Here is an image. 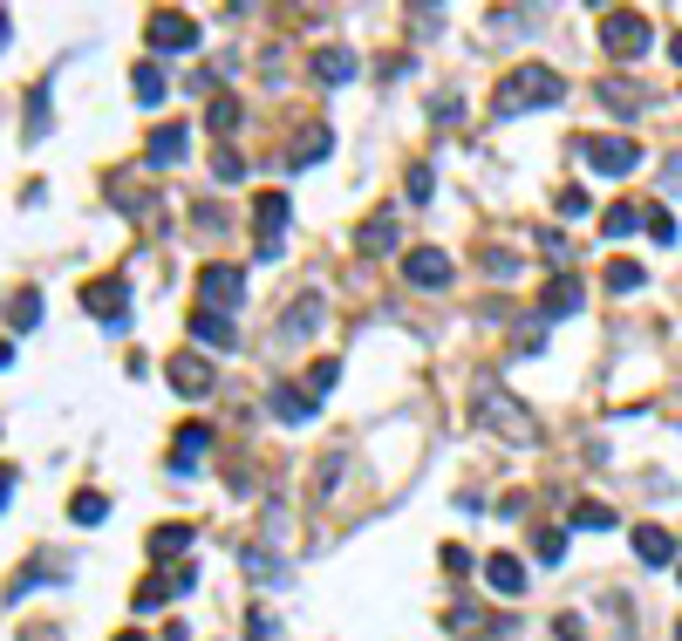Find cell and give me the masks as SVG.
Here are the masks:
<instances>
[{
	"label": "cell",
	"mask_w": 682,
	"mask_h": 641,
	"mask_svg": "<svg viewBox=\"0 0 682 641\" xmlns=\"http://www.w3.org/2000/svg\"><path fill=\"white\" fill-rule=\"evenodd\" d=\"M341 382V362H321V369H314V376H307V396H328V389H335Z\"/></svg>",
	"instance_id": "32"
},
{
	"label": "cell",
	"mask_w": 682,
	"mask_h": 641,
	"mask_svg": "<svg viewBox=\"0 0 682 641\" xmlns=\"http://www.w3.org/2000/svg\"><path fill=\"white\" fill-rule=\"evenodd\" d=\"M144 35H151V48H164V55H185V48H198V21L178 14V7H157L151 21H144Z\"/></svg>",
	"instance_id": "6"
},
{
	"label": "cell",
	"mask_w": 682,
	"mask_h": 641,
	"mask_svg": "<svg viewBox=\"0 0 682 641\" xmlns=\"http://www.w3.org/2000/svg\"><path fill=\"white\" fill-rule=\"evenodd\" d=\"M403 273H410V287H451V253L417 246V253H403Z\"/></svg>",
	"instance_id": "10"
},
{
	"label": "cell",
	"mask_w": 682,
	"mask_h": 641,
	"mask_svg": "<svg viewBox=\"0 0 682 641\" xmlns=\"http://www.w3.org/2000/svg\"><path fill=\"white\" fill-rule=\"evenodd\" d=\"M212 171H219V185H232V178H239L246 164H239V151H219V157H212Z\"/></svg>",
	"instance_id": "35"
},
{
	"label": "cell",
	"mask_w": 682,
	"mask_h": 641,
	"mask_svg": "<svg viewBox=\"0 0 682 641\" xmlns=\"http://www.w3.org/2000/svg\"><path fill=\"white\" fill-rule=\"evenodd\" d=\"M635 226H642V212H635V205H614V212L601 219V232H607V239H628Z\"/></svg>",
	"instance_id": "27"
},
{
	"label": "cell",
	"mask_w": 682,
	"mask_h": 641,
	"mask_svg": "<svg viewBox=\"0 0 682 641\" xmlns=\"http://www.w3.org/2000/svg\"><path fill=\"white\" fill-rule=\"evenodd\" d=\"M314 76L321 82H355V55H348V48H314Z\"/></svg>",
	"instance_id": "17"
},
{
	"label": "cell",
	"mask_w": 682,
	"mask_h": 641,
	"mask_svg": "<svg viewBox=\"0 0 682 641\" xmlns=\"http://www.w3.org/2000/svg\"><path fill=\"white\" fill-rule=\"evenodd\" d=\"M198 301L212 307V314H232V307L246 301V273L239 266H205L198 273Z\"/></svg>",
	"instance_id": "7"
},
{
	"label": "cell",
	"mask_w": 682,
	"mask_h": 641,
	"mask_svg": "<svg viewBox=\"0 0 682 641\" xmlns=\"http://www.w3.org/2000/svg\"><path fill=\"white\" fill-rule=\"evenodd\" d=\"M485 587L505 594V601H519V594H526V566L512 560V553H492V560H485Z\"/></svg>",
	"instance_id": "11"
},
{
	"label": "cell",
	"mask_w": 682,
	"mask_h": 641,
	"mask_svg": "<svg viewBox=\"0 0 682 641\" xmlns=\"http://www.w3.org/2000/svg\"><path fill=\"white\" fill-rule=\"evenodd\" d=\"M35 321H41L35 294H14V301H7V328H35Z\"/></svg>",
	"instance_id": "28"
},
{
	"label": "cell",
	"mask_w": 682,
	"mask_h": 641,
	"mask_svg": "<svg viewBox=\"0 0 682 641\" xmlns=\"http://www.w3.org/2000/svg\"><path fill=\"white\" fill-rule=\"evenodd\" d=\"M253 239H260V260H273L287 246V191H260L253 205Z\"/></svg>",
	"instance_id": "5"
},
{
	"label": "cell",
	"mask_w": 682,
	"mask_h": 641,
	"mask_svg": "<svg viewBox=\"0 0 682 641\" xmlns=\"http://www.w3.org/2000/svg\"><path fill=\"white\" fill-rule=\"evenodd\" d=\"M580 164L601 171V178H628L642 164V144L635 137H580Z\"/></svg>",
	"instance_id": "4"
},
{
	"label": "cell",
	"mask_w": 682,
	"mask_h": 641,
	"mask_svg": "<svg viewBox=\"0 0 682 641\" xmlns=\"http://www.w3.org/2000/svg\"><path fill=\"white\" fill-rule=\"evenodd\" d=\"M648 41H655V28H648V14H635V7H614V14L601 21V48L614 55V62L648 55Z\"/></svg>",
	"instance_id": "3"
},
{
	"label": "cell",
	"mask_w": 682,
	"mask_h": 641,
	"mask_svg": "<svg viewBox=\"0 0 682 641\" xmlns=\"http://www.w3.org/2000/svg\"><path fill=\"white\" fill-rule=\"evenodd\" d=\"M532 553H539V560L553 566L560 553H567V532H560V526H539V539H532Z\"/></svg>",
	"instance_id": "29"
},
{
	"label": "cell",
	"mask_w": 682,
	"mask_h": 641,
	"mask_svg": "<svg viewBox=\"0 0 682 641\" xmlns=\"http://www.w3.org/2000/svg\"><path fill=\"white\" fill-rule=\"evenodd\" d=\"M676 580H682V573H676Z\"/></svg>",
	"instance_id": "45"
},
{
	"label": "cell",
	"mask_w": 682,
	"mask_h": 641,
	"mask_svg": "<svg viewBox=\"0 0 682 641\" xmlns=\"http://www.w3.org/2000/svg\"><path fill=\"white\" fill-rule=\"evenodd\" d=\"M82 307H89L103 328H123V321H130V287H123L116 273L110 280H89V287H82Z\"/></svg>",
	"instance_id": "8"
},
{
	"label": "cell",
	"mask_w": 682,
	"mask_h": 641,
	"mask_svg": "<svg viewBox=\"0 0 682 641\" xmlns=\"http://www.w3.org/2000/svg\"><path fill=\"white\" fill-rule=\"evenodd\" d=\"M601 280H607V294H635V287H642V266H635V260H614Z\"/></svg>",
	"instance_id": "26"
},
{
	"label": "cell",
	"mask_w": 682,
	"mask_h": 641,
	"mask_svg": "<svg viewBox=\"0 0 682 641\" xmlns=\"http://www.w3.org/2000/svg\"><path fill=\"white\" fill-rule=\"evenodd\" d=\"M580 294H587V287H580L573 273H560V280L546 287V314H573V307H580Z\"/></svg>",
	"instance_id": "21"
},
{
	"label": "cell",
	"mask_w": 682,
	"mask_h": 641,
	"mask_svg": "<svg viewBox=\"0 0 682 641\" xmlns=\"http://www.w3.org/2000/svg\"><path fill=\"white\" fill-rule=\"evenodd\" d=\"M7 491H14V471H0V505H7Z\"/></svg>",
	"instance_id": "39"
},
{
	"label": "cell",
	"mask_w": 682,
	"mask_h": 641,
	"mask_svg": "<svg viewBox=\"0 0 682 641\" xmlns=\"http://www.w3.org/2000/svg\"><path fill=\"white\" fill-rule=\"evenodd\" d=\"M553 212H560V219H580V212H587V191H560V198H553Z\"/></svg>",
	"instance_id": "34"
},
{
	"label": "cell",
	"mask_w": 682,
	"mask_h": 641,
	"mask_svg": "<svg viewBox=\"0 0 682 641\" xmlns=\"http://www.w3.org/2000/svg\"><path fill=\"white\" fill-rule=\"evenodd\" d=\"M314 328H321V301H314V294H301V301L287 307V328H280V335L294 341V335H314Z\"/></svg>",
	"instance_id": "19"
},
{
	"label": "cell",
	"mask_w": 682,
	"mask_h": 641,
	"mask_svg": "<svg viewBox=\"0 0 682 641\" xmlns=\"http://www.w3.org/2000/svg\"><path fill=\"white\" fill-rule=\"evenodd\" d=\"M205 123H212V130H232V123H239V103H232V96H212Z\"/></svg>",
	"instance_id": "31"
},
{
	"label": "cell",
	"mask_w": 682,
	"mask_h": 641,
	"mask_svg": "<svg viewBox=\"0 0 682 641\" xmlns=\"http://www.w3.org/2000/svg\"><path fill=\"white\" fill-rule=\"evenodd\" d=\"M635 560L642 566H676V539H669L662 526H642L635 532Z\"/></svg>",
	"instance_id": "13"
},
{
	"label": "cell",
	"mask_w": 682,
	"mask_h": 641,
	"mask_svg": "<svg viewBox=\"0 0 682 641\" xmlns=\"http://www.w3.org/2000/svg\"><path fill=\"white\" fill-rule=\"evenodd\" d=\"M0 48H7V14H0Z\"/></svg>",
	"instance_id": "42"
},
{
	"label": "cell",
	"mask_w": 682,
	"mask_h": 641,
	"mask_svg": "<svg viewBox=\"0 0 682 641\" xmlns=\"http://www.w3.org/2000/svg\"><path fill=\"white\" fill-rule=\"evenodd\" d=\"M273 416H280V423H307V416H314V396L294 389V382H273Z\"/></svg>",
	"instance_id": "14"
},
{
	"label": "cell",
	"mask_w": 682,
	"mask_h": 641,
	"mask_svg": "<svg viewBox=\"0 0 682 641\" xmlns=\"http://www.w3.org/2000/svg\"><path fill=\"white\" fill-rule=\"evenodd\" d=\"M7 355H14V348H7V341H0V369H7Z\"/></svg>",
	"instance_id": "41"
},
{
	"label": "cell",
	"mask_w": 682,
	"mask_h": 641,
	"mask_svg": "<svg viewBox=\"0 0 682 641\" xmlns=\"http://www.w3.org/2000/svg\"><path fill=\"white\" fill-rule=\"evenodd\" d=\"M362 253L382 260V253H396V212H376L369 226H362Z\"/></svg>",
	"instance_id": "16"
},
{
	"label": "cell",
	"mask_w": 682,
	"mask_h": 641,
	"mask_svg": "<svg viewBox=\"0 0 682 641\" xmlns=\"http://www.w3.org/2000/svg\"><path fill=\"white\" fill-rule=\"evenodd\" d=\"M116 641H151V635H137V628H130V635H116Z\"/></svg>",
	"instance_id": "40"
},
{
	"label": "cell",
	"mask_w": 682,
	"mask_h": 641,
	"mask_svg": "<svg viewBox=\"0 0 682 641\" xmlns=\"http://www.w3.org/2000/svg\"><path fill=\"white\" fill-rule=\"evenodd\" d=\"M69 512H76V526H103V519H110V498H103V491H76Z\"/></svg>",
	"instance_id": "23"
},
{
	"label": "cell",
	"mask_w": 682,
	"mask_h": 641,
	"mask_svg": "<svg viewBox=\"0 0 682 641\" xmlns=\"http://www.w3.org/2000/svg\"><path fill=\"white\" fill-rule=\"evenodd\" d=\"M164 376H171V389H178L185 403L212 396V362H205V355H171V369H164Z\"/></svg>",
	"instance_id": "9"
},
{
	"label": "cell",
	"mask_w": 682,
	"mask_h": 641,
	"mask_svg": "<svg viewBox=\"0 0 682 641\" xmlns=\"http://www.w3.org/2000/svg\"><path fill=\"white\" fill-rule=\"evenodd\" d=\"M478 423L498 430L505 444H539V423L526 416V403H519V396H505L498 382H478Z\"/></svg>",
	"instance_id": "2"
},
{
	"label": "cell",
	"mask_w": 682,
	"mask_h": 641,
	"mask_svg": "<svg viewBox=\"0 0 682 641\" xmlns=\"http://www.w3.org/2000/svg\"><path fill=\"white\" fill-rule=\"evenodd\" d=\"M444 566H451L457 580H464V573H471V553H464V546H444Z\"/></svg>",
	"instance_id": "37"
},
{
	"label": "cell",
	"mask_w": 682,
	"mask_h": 641,
	"mask_svg": "<svg viewBox=\"0 0 682 641\" xmlns=\"http://www.w3.org/2000/svg\"><path fill=\"white\" fill-rule=\"evenodd\" d=\"M573 526H580V532H607V526H614V512H607L601 498H580V505H573Z\"/></svg>",
	"instance_id": "24"
},
{
	"label": "cell",
	"mask_w": 682,
	"mask_h": 641,
	"mask_svg": "<svg viewBox=\"0 0 682 641\" xmlns=\"http://www.w3.org/2000/svg\"><path fill=\"white\" fill-rule=\"evenodd\" d=\"M164 601H171V580H144V587H137V607H144V614L164 607Z\"/></svg>",
	"instance_id": "33"
},
{
	"label": "cell",
	"mask_w": 682,
	"mask_h": 641,
	"mask_svg": "<svg viewBox=\"0 0 682 641\" xmlns=\"http://www.w3.org/2000/svg\"><path fill=\"white\" fill-rule=\"evenodd\" d=\"M335 151V137H328V130H307L301 144H294V151H287V164H294V171H301V164H321V157Z\"/></svg>",
	"instance_id": "20"
},
{
	"label": "cell",
	"mask_w": 682,
	"mask_h": 641,
	"mask_svg": "<svg viewBox=\"0 0 682 641\" xmlns=\"http://www.w3.org/2000/svg\"><path fill=\"white\" fill-rule=\"evenodd\" d=\"M669 48H676V62H682V35H676V41H669Z\"/></svg>",
	"instance_id": "43"
},
{
	"label": "cell",
	"mask_w": 682,
	"mask_h": 641,
	"mask_svg": "<svg viewBox=\"0 0 682 641\" xmlns=\"http://www.w3.org/2000/svg\"><path fill=\"white\" fill-rule=\"evenodd\" d=\"M164 89H171V82H164V69H151V62H144V69H137V103H144V110H157V103H164Z\"/></svg>",
	"instance_id": "25"
},
{
	"label": "cell",
	"mask_w": 682,
	"mask_h": 641,
	"mask_svg": "<svg viewBox=\"0 0 682 641\" xmlns=\"http://www.w3.org/2000/svg\"><path fill=\"white\" fill-rule=\"evenodd\" d=\"M212 451V430L205 423H185L178 430V444H171V471H198V457Z\"/></svg>",
	"instance_id": "12"
},
{
	"label": "cell",
	"mask_w": 682,
	"mask_h": 641,
	"mask_svg": "<svg viewBox=\"0 0 682 641\" xmlns=\"http://www.w3.org/2000/svg\"><path fill=\"white\" fill-rule=\"evenodd\" d=\"M185 151H191V130H185V123H164V130L151 137V164H157V171H164V164H178Z\"/></svg>",
	"instance_id": "15"
},
{
	"label": "cell",
	"mask_w": 682,
	"mask_h": 641,
	"mask_svg": "<svg viewBox=\"0 0 682 641\" xmlns=\"http://www.w3.org/2000/svg\"><path fill=\"white\" fill-rule=\"evenodd\" d=\"M648 232H655L662 246H676V219H669V212H648Z\"/></svg>",
	"instance_id": "36"
},
{
	"label": "cell",
	"mask_w": 682,
	"mask_h": 641,
	"mask_svg": "<svg viewBox=\"0 0 682 641\" xmlns=\"http://www.w3.org/2000/svg\"><path fill=\"white\" fill-rule=\"evenodd\" d=\"M246 641H273V614H253L246 621Z\"/></svg>",
	"instance_id": "38"
},
{
	"label": "cell",
	"mask_w": 682,
	"mask_h": 641,
	"mask_svg": "<svg viewBox=\"0 0 682 641\" xmlns=\"http://www.w3.org/2000/svg\"><path fill=\"white\" fill-rule=\"evenodd\" d=\"M601 103H607V110H635L642 96H635V89H628L621 76H607V82H601Z\"/></svg>",
	"instance_id": "30"
},
{
	"label": "cell",
	"mask_w": 682,
	"mask_h": 641,
	"mask_svg": "<svg viewBox=\"0 0 682 641\" xmlns=\"http://www.w3.org/2000/svg\"><path fill=\"white\" fill-rule=\"evenodd\" d=\"M676 641H682V621H676Z\"/></svg>",
	"instance_id": "44"
},
{
	"label": "cell",
	"mask_w": 682,
	"mask_h": 641,
	"mask_svg": "<svg viewBox=\"0 0 682 641\" xmlns=\"http://www.w3.org/2000/svg\"><path fill=\"white\" fill-rule=\"evenodd\" d=\"M560 96H567V82L553 76V69H539V62H532V69H512V76H505V89L492 96V116L546 110V103H560Z\"/></svg>",
	"instance_id": "1"
},
{
	"label": "cell",
	"mask_w": 682,
	"mask_h": 641,
	"mask_svg": "<svg viewBox=\"0 0 682 641\" xmlns=\"http://www.w3.org/2000/svg\"><path fill=\"white\" fill-rule=\"evenodd\" d=\"M191 335L212 341V348H232V314H212V307H198V314H191Z\"/></svg>",
	"instance_id": "18"
},
{
	"label": "cell",
	"mask_w": 682,
	"mask_h": 641,
	"mask_svg": "<svg viewBox=\"0 0 682 641\" xmlns=\"http://www.w3.org/2000/svg\"><path fill=\"white\" fill-rule=\"evenodd\" d=\"M191 539H198V526H185V519H171V526L151 532V553H185Z\"/></svg>",
	"instance_id": "22"
}]
</instances>
